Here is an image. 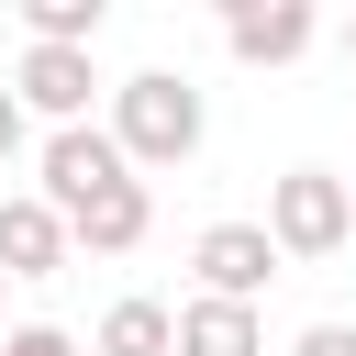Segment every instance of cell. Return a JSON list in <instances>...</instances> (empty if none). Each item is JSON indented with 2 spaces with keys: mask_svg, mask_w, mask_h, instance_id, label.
Here are the masks:
<instances>
[{
  "mask_svg": "<svg viewBox=\"0 0 356 356\" xmlns=\"http://www.w3.org/2000/svg\"><path fill=\"white\" fill-rule=\"evenodd\" d=\"M67 256H78L67 211H56L44 189H11V200H0V278H56Z\"/></svg>",
  "mask_w": 356,
  "mask_h": 356,
  "instance_id": "7",
  "label": "cell"
},
{
  "mask_svg": "<svg viewBox=\"0 0 356 356\" xmlns=\"http://www.w3.org/2000/svg\"><path fill=\"white\" fill-rule=\"evenodd\" d=\"M111 134H122L134 167H189L200 134H211V100L178 67H134V78H111Z\"/></svg>",
  "mask_w": 356,
  "mask_h": 356,
  "instance_id": "1",
  "label": "cell"
},
{
  "mask_svg": "<svg viewBox=\"0 0 356 356\" xmlns=\"http://www.w3.org/2000/svg\"><path fill=\"white\" fill-rule=\"evenodd\" d=\"M267 234H278L289 267H323V256H345V234H356V189H345L334 167H289V178H267Z\"/></svg>",
  "mask_w": 356,
  "mask_h": 356,
  "instance_id": "2",
  "label": "cell"
},
{
  "mask_svg": "<svg viewBox=\"0 0 356 356\" xmlns=\"http://www.w3.org/2000/svg\"><path fill=\"white\" fill-rule=\"evenodd\" d=\"M0 356H78V334H67V323H11Z\"/></svg>",
  "mask_w": 356,
  "mask_h": 356,
  "instance_id": "12",
  "label": "cell"
},
{
  "mask_svg": "<svg viewBox=\"0 0 356 356\" xmlns=\"http://www.w3.org/2000/svg\"><path fill=\"white\" fill-rule=\"evenodd\" d=\"M67 234H78L89 256H134V245L156 234V189H145V178H122V189H111V200H89Z\"/></svg>",
  "mask_w": 356,
  "mask_h": 356,
  "instance_id": "9",
  "label": "cell"
},
{
  "mask_svg": "<svg viewBox=\"0 0 356 356\" xmlns=\"http://www.w3.org/2000/svg\"><path fill=\"white\" fill-rule=\"evenodd\" d=\"M278 267H289V256H278L267 222H200V234H189V278H200V300H256Z\"/></svg>",
  "mask_w": 356,
  "mask_h": 356,
  "instance_id": "5",
  "label": "cell"
},
{
  "mask_svg": "<svg viewBox=\"0 0 356 356\" xmlns=\"http://www.w3.org/2000/svg\"><path fill=\"white\" fill-rule=\"evenodd\" d=\"M22 134H33V111H22V100H11V89H0V167H11V156H22Z\"/></svg>",
  "mask_w": 356,
  "mask_h": 356,
  "instance_id": "14",
  "label": "cell"
},
{
  "mask_svg": "<svg viewBox=\"0 0 356 356\" xmlns=\"http://www.w3.org/2000/svg\"><path fill=\"white\" fill-rule=\"evenodd\" d=\"M289 356H356V323H300Z\"/></svg>",
  "mask_w": 356,
  "mask_h": 356,
  "instance_id": "13",
  "label": "cell"
},
{
  "mask_svg": "<svg viewBox=\"0 0 356 356\" xmlns=\"http://www.w3.org/2000/svg\"><path fill=\"white\" fill-rule=\"evenodd\" d=\"M0 289H11V278H0Z\"/></svg>",
  "mask_w": 356,
  "mask_h": 356,
  "instance_id": "17",
  "label": "cell"
},
{
  "mask_svg": "<svg viewBox=\"0 0 356 356\" xmlns=\"http://www.w3.org/2000/svg\"><path fill=\"white\" fill-rule=\"evenodd\" d=\"M122 178H134V156H122V134H111V122H67V134H44V145H33V189H44L67 222H78L89 200H111Z\"/></svg>",
  "mask_w": 356,
  "mask_h": 356,
  "instance_id": "3",
  "label": "cell"
},
{
  "mask_svg": "<svg viewBox=\"0 0 356 356\" xmlns=\"http://www.w3.org/2000/svg\"><path fill=\"white\" fill-rule=\"evenodd\" d=\"M33 44H100V0H22Z\"/></svg>",
  "mask_w": 356,
  "mask_h": 356,
  "instance_id": "11",
  "label": "cell"
},
{
  "mask_svg": "<svg viewBox=\"0 0 356 356\" xmlns=\"http://www.w3.org/2000/svg\"><path fill=\"white\" fill-rule=\"evenodd\" d=\"M89 356H178V312L134 289V300H111V312H100V334H89Z\"/></svg>",
  "mask_w": 356,
  "mask_h": 356,
  "instance_id": "10",
  "label": "cell"
},
{
  "mask_svg": "<svg viewBox=\"0 0 356 356\" xmlns=\"http://www.w3.org/2000/svg\"><path fill=\"white\" fill-rule=\"evenodd\" d=\"M345 189H356V178H345Z\"/></svg>",
  "mask_w": 356,
  "mask_h": 356,
  "instance_id": "16",
  "label": "cell"
},
{
  "mask_svg": "<svg viewBox=\"0 0 356 356\" xmlns=\"http://www.w3.org/2000/svg\"><path fill=\"white\" fill-rule=\"evenodd\" d=\"M111 78H100V56L89 44H22V67H11V100L44 122V134H67V122H89V100H100Z\"/></svg>",
  "mask_w": 356,
  "mask_h": 356,
  "instance_id": "4",
  "label": "cell"
},
{
  "mask_svg": "<svg viewBox=\"0 0 356 356\" xmlns=\"http://www.w3.org/2000/svg\"><path fill=\"white\" fill-rule=\"evenodd\" d=\"M222 44H234L245 67H300V56L323 44V11H312V0H245V11H222Z\"/></svg>",
  "mask_w": 356,
  "mask_h": 356,
  "instance_id": "6",
  "label": "cell"
},
{
  "mask_svg": "<svg viewBox=\"0 0 356 356\" xmlns=\"http://www.w3.org/2000/svg\"><path fill=\"white\" fill-rule=\"evenodd\" d=\"M178 356H267L256 300H178Z\"/></svg>",
  "mask_w": 356,
  "mask_h": 356,
  "instance_id": "8",
  "label": "cell"
},
{
  "mask_svg": "<svg viewBox=\"0 0 356 356\" xmlns=\"http://www.w3.org/2000/svg\"><path fill=\"white\" fill-rule=\"evenodd\" d=\"M345 56H356V22H345Z\"/></svg>",
  "mask_w": 356,
  "mask_h": 356,
  "instance_id": "15",
  "label": "cell"
}]
</instances>
